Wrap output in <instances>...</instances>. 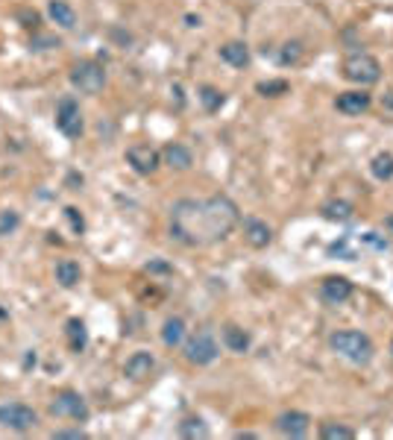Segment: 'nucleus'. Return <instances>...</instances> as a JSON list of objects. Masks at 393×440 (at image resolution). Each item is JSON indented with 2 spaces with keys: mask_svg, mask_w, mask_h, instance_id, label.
Here are the masks:
<instances>
[{
  "mask_svg": "<svg viewBox=\"0 0 393 440\" xmlns=\"http://www.w3.org/2000/svg\"><path fill=\"white\" fill-rule=\"evenodd\" d=\"M343 77L349 82H358V85H373L382 80V65H378V59L370 53H352L343 59Z\"/></svg>",
  "mask_w": 393,
  "mask_h": 440,
  "instance_id": "nucleus-4",
  "label": "nucleus"
},
{
  "mask_svg": "<svg viewBox=\"0 0 393 440\" xmlns=\"http://www.w3.org/2000/svg\"><path fill=\"white\" fill-rule=\"evenodd\" d=\"M153 370H156V358L150 356V352H135V356H129L127 364H124V376L132 378V382L150 378Z\"/></svg>",
  "mask_w": 393,
  "mask_h": 440,
  "instance_id": "nucleus-14",
  "label": "nucleus"
},
{
  "mask_svg": "<svg viewBox=\"0 0 393 440\" xmlns=\"http://www.w3.org/2000/svg\"><path fill=\"white\" fill-rule=\"evenodd\" d=\"M382 106H387V109H393V91H387V97L382 100Z\"/></svg>",
  "mask_w": 393,
  "mask_h": 440,
  "instance_id": "nucleus-37",
  "label": "nucleus"
},
{
  "mask_svg": "<svg viewBox=\"0 0 393 440\" xmlns=\"http://www.w3.org/2000/svg\"><path fill=\"white\" fill-rule=\"evenodd\" d=\"M51 437H53V440H85L89 434H85L82 429H56Z\"/></svg>",
  "mask_w": 393,
  "mask_h": 440,
  "instance_id": "nucleus-33",
  "label": "nucleus"
},
{
  "mask_svg": "<svg viewBox=\"0 0 393 440\" xmlns=\"http://www.w3.org/2000/svg\"><path fill=\"white\" fill-rule=\"evenodd\" d=\"M71 85L77 89L80 94H100L106 89V68L94 59H82L71 68Z\"/></svg>",
  "mask_w": 393,
  "mask_h": 440,
  "instance_id": "nucleus-3",
  "label": "nucleus"
},
{
  "mask_svg": "<svg viewBox=\"0 0 393 440\" xmlns=\"http://www.w3.org/2000/svg\"><path fill=\"white\" fill-rule=\"evenodd\" d=\"M162 340L165 347H179L185 340V320L182 317H167L162 326Z\"/></svg>",
  "mask_w": 393,
  "mask_h": 440,
  "instance_id": "nucleus-22",
  "label": "nucleus"
},
{
  "mask_svg": "<svg viewBox=\"0 0 393 440\" xmlns=\"http://www.w3.org/2000/svg\"><path fill=\"white\" fill-rule=\"evenodd\" d=\"M364 241L370 244V247H376V250H387V241L376 238V232H367V235H364Z\"/></svg>",
  "mask_w": 393,
  "mask_h": 440,
  "instance_id": "nucleus-35",
  "label": "nucleus"
},
{
  "mask_svg": "<svg viewBox=\"0 0 393 440\" xmlns=\"http://www.w3.org/2000/svg\"><path fill=\"white\" fill-rule=\"evenodd\" d=\"M51 414L53 417H62V420H73V423H85L91 417L89 402H85L82 394H77V390H59L51 402Z\"/></svg>",
  "mask_w": 393,
  "mask_h": 440,
  "instance_id": "nucleus-6",
  "label": "nucleus"
},
{
  "mask_svg": "<svg viewBox=\"0 0 393 440\" xmlns=\"http://www.w3.org/2000/svg\"><path fill=\"white\" fill-rule=\"evenodd\" d=\"M335 106H338V112H343V115H349V118H355V115H364L367 109L373 106V97L367 94V91H343L338 100H335Z\"/></svg>",
  "mask_w": 393,
  "mask_h": 440,
  "instance_id": "nucleus-12",
  "label": "nucleus"
},
{
  "mask_svg": "<svg viewBox=\"0 0 393 440\" xmlns=\"http://www.w3.org/2000/svg\"><path fill=\"white\" fill-rule=\"evenodd\" d=\"M385 229H387L390 235H393V214H387V217H385Z\"/></svg>",
  "mask_w": 393,
  "mask_h": 440,
  "instance_id": "nucleus-36",
  "label": "nucleus"
},
{
  "mask_svg": "<svg viewBox=\"0 0 393 440\" xmlns=\"http://www.w3.org/2000/svg\"><path fill=\"white\" fill-rule=\"evenodd\" d=\"M127 165L135 170L138 176H150L162 165V153L153 150L150 144H132L127 150Z\"/></svg>",
  "mask_w": 393,
  "mask_h": 440,
  "instance_id": "nucleus-9",
  "label": "nucleus"
},
{
  "mask_svg": "<svg viewBox=\"0 0 393 440\" xmlns=\"http://www.w3.org/2000/svg\"><path fill=\"white\" fill-rule=\"evenodd\" d=\"M370 174L378 179V182H387L393 179V153H376L373 162H370Z\"/></svg>",
  "mask_w": 393,
  "mask_h": 440,
  "instance_id": "nucleus-23",
  "label": "nucleus"
},
{
  "mask_svg": "<svg viewBox=\"0 0 393 440\" xmlns=\"http://www.w3.org/2000/svg\"><path fill=\"white\" fill-rule=\"evenodd\" d=\"M59 44H62V42L53 39V35H35V39L30 42L33 51H51V47H59Z\"/></svg>",
  "mask_w": 393,
  "mask_h": 440,
  "instance_id": "nucleus-32",
  "label": "nucleus"
},
{
  "mask_svg": "<svg viewBox=\"0 0 393 440\" xmlns=\"http://www.w3.org/2000/svg\"><path fill=\"white\" fill-rule=\"evenodd\" d=\"M220 59L232 68H247L250 65V47L244 42H226L220 47Z\"/></svg>",
  "mask_w": 393,
  "mask_h": 440,
  "instance_id": "nucleus-18",
  "label": "nucleus"
},
{
  "mask_svg": "<svg viewBox=\"0 0 393 440\" xmlns=\"http://www.w3.org/2000/svg\"><path fill=\"white\" fill-rule=\"evenodd\" d=\"M18 21H21V27H27V30H39V12L35 9H21L18 12Z\"/></svg>",
  "mask_w": 393,
  "mask_h": 440,
  "instance_id": "nucleus-31",
  "label": "nucleus"
},
{
  "mask_svg": "<svg viewBox=\"0 0 393 440\" xmlns=\"http://www.w3.org/2000/svg\"><path fill=\"white\" fill-rule=\"evenodd\" d=\"M147 273H174V267H170L167 262H162V259H153L150 264H147Z\"/></svg>",
  "mask_w": 393,
  "mask_h": 440,
  "instance_id": "nucleus-34",
  "label": "nucleus"
},
{
  "mask_svg": "<svg viewBox=\"0 0 393 440\" xmlns=\"http://www.w3.org/2000/svg\"><path fill=\"white\" fill-rule=\"evenodd\" d=\"M56 129L65 138H80L85 132V120H82V109L73 97H62L56 106Z\"/></svg>",
  "mask_w": 393,
  "mask_h": 440,
  "instance_id": "nucleus-8",
  "label": "nucleus"
},
{
  "mask_svg": "<svg viewBox=\"0 0 393 440\" xmlns=\"http://www.w3.org/2000/svg\"><path fill=\"white\" fill-rule=\"evenodd\" d=\"M65 217H68L71 229L77 232V235H82V232H85V220H82V214H80L77 205H68V209H65Z\"/></svg>",
  "mask_w": 393,
  "mask_h": 440,
  "instance_id": "nucleus-30",
  "label": "nucleus"
},
{
  "mask_svg": "<svg viewBox=\"0 0 393 440\" xmlns=\"http://www.w3.org/2000/svg\"><path fill=\"white\" fill-rule=\"evenodd\" d=\"M65 338H68L71 352H82L85 347H89V329H85V323L80 320V317H71V320L65 323Z\"/></svg>",
  "mask_w": 393,
  "mask_h": 440,
  "instance_id": "nucleus-19",
  "label": "nucleus"
},
{
  "mask_svg": "<svg viewBox=\"0 0 393 440\" xmlns=\"http://www.w3.org/2000/svg\"><path fill=\"white\" fill-rule=\"evenodd\" d=\"M320 434L326 440H352L355 437V432L349 429V425H338V423H326L320 429Z\"/></svg>",
  "mask_w": 393,
  "mask_h": 440,
  "instance_id": "nucleus-28",
  "label": "nucleus"
},
{
  "mask_svg": "<svg viewBox=\"0 0 393 440\" xmlns=\"http://www.w3.org/2000/svg\"><path fill=\"white\" fill-rule=\"evenodd\" d=\"M196 97H200V103H203V109H205L208 115L220 112V109H223V103H226V94L220 91V89H214V85H200Z\"/></svg>",
  "mask_w": 393,
  "mask_h": 440,
  "instance_id": "nucleus-21",
  "label": "nucleus"
},
{
  "mask_svg": "<svg viewBox=\"0 0 393 440\" xmlns=\"http://www.w3.org/2000/svg\"><path fill=\"white\" fill-rule=\"evenodd\" d=\"M302 59V44L300 42H285L279 51V65H297Z\"/></svg>",
  "mask_w": 393,
  "mask_h": 440,
  "instance_id": "nucleus-27",
  "label": "nucleus"
},
{
  "mask_svg": "<svg viewBox=\"0 0 393 440\" xmlns=\"http://www.w3.org/2000/svg\"><path fill=\"white\" fill-rule=\"evenodd\" d=\"M329 347L352 364H367L373 358V340L361 332H335L329 338Z\"/></svg>",
  "mask_w": 393,
  "mask_h": 440,
  "instance_id": "nucleus-2",
  "label": "nucleus"
},
{
  "mask_svg": "<svg viewBox=\"0 0 393 440\" xmlns=\"http://www.w3.org/2000/svg\"><path fill=\"white\" fill-rule=\"evenodd\" d=\"M323 217L326 220H349L352 217V205L349 203H343V200H331V203H326L323 205Z\"/></svg>",
  "mask_w": 393,
  "mask_h": 440,
  "instance_id": "nucleus-25",
  "label": "nucleus"
},
{
  "mask_svg": "<svg viewBox=\"0 0 393 440\" xmlns=\"http://www.w3.org/2000/svg\"><path fill=\"white\" fill-rule=\"evenodd\" d=\"M0 320H6V309H0Z\"/></svg>",
  "mask_w": 393,
  "mask_h": 440,
  "instance_id": "nucleus-38",
  "label": "nucleus"
},
{
  "mask_svg": "<svg viewBox=\"0 0 393 440\" xmlns=\"http://www.w3.org/2000/svg\"><path fill=\"white\" fill-rule=\"evenodd\" d=\"M0 425L24 434V432H33L35 425H39V414L30 405H24V402H3V405H0Z\"/></svg>",
  "mask_w": 393,
  "mask_h": 440,
  "instance_id": "nucleus-7",
  "label": "nucleus"
},
{
  "mask_svg": "<svg viewBox=\"0 0 393 440\" xmlns=\"http://www.w3.org/2000/svg\"><path fill=\"white\" fill-rule=\"evenodd\" d=\"M223 344H226L229 352H247V349H250V335L244 332L241 326L226 323V326H223Z\"/></svg>",
  "mask_w": 393,
  "mask_h": 440,
  "instance_id": "nucleus-20",
  "label": "nucleus"
},
{
  "mask_svg": "<svg viewBox=\"0 0 393 440\" xmlns=\"http://www.w3.org/2000/svg\"><path fill=\"white\" fill-rule=\"evenodd\" d=\"M18 226H21V214L18 212H12V209L0 212V238L9 235V232H15Z\"/></svg>",
  "mask_w": 393,
  "mask_h": 440,
  "instance_id": "nucleus-29",
  "label": "nucleus"
},
{
  "mask_svg": "<svg viewBox=\"0 0 393 440\" xmlns=\"http://www.w3.org/2000/svg\"><path fill=\"white\" fill-rule=\"evenodd\" d=\"M244 238H247L250 247L264 250L270 241H273V229H270L264 220L259 217H244Z\"/></svg>",
  "mask_w": 393,
  "mask_h": 440,
  "instance_id": "nucleus-13",
  "label": "nucleus"
},
{
  "mask_svg": "<svg viewBox=\"0 0 393 440\" xmlns=\"http://www.w3.org/2000/svg\"><path fill=\"white\" fill-rule=\"evenodd\" d=\"M255 91H259L262 97H282V94L291 91V85L285 80H264V82L255 85Z\"/></svg>",
  "mask_w": 393,
  "mask_h": 440,
  "instance_id": "nucleus-26",
  "label": "nucleus"
},
{
  "mask_svg": "<svg viewBox=\"0 0 393 440\" xmlns=\"http://www.w3.org/2000/svg\"><path fill=\"white\" fill-rule=\"evenodd\" d=\"M56 282L62 285V288H77L82 282V267L73 262V259H62V262H56Z\"/></svg>",
  "mask_w": 393,
  "mask_h": 440,
  "instance_id": "nucleus-17",
  "label": "nucleus"
},
{
  "mask_svg": "<svg viewBox=\"0 0 393 440\" xmlns=\"http://www.w3.org/2000/svg\"><path fill=\"white\" fill-rule=\"evenodd\" d=\"M162 158H165V165H167V167H174V170H188V167L194 165V153H191V147L179 144V141L167 144L165 150H162Z\"/></svg>",
  "mask_w": 393,
  "mask_h": 440,
  "instance_id": "nucleus-15",
  "label": "nucleus"
},
{
  "mask_svg": "<svg viewBox=\"0 0 393 440\" xmlns=\"http://www.w3.org/2000/svg\"><path fill=\"white\" fill-rule=\"evenodd\" d=\"M47 15H51V21L62 30L77 27V12H73V6L68 3V0H51V3H47Z\"/></svg>",
  "mask_w": 393,
  "mask_h": 440,
  "instance_id": "nucleus-16",
  "label": "nucleus"
},
{
  "mask_svg": "<svg viewBox=\"0 0 393 440\" xmlns=\"http://www.w3.org/2000/svg\"><path fill=\"white\" fill-rule=\"evenodd\" d=\"M320 297L329 305L347 302L352 297V282H349V279H343V276H329V279H323V285H320Z\"/></svg>",
  "mask_w": 393,
  "mask_h": 440,
  "instance_id": "nucleus-11",
  "label": "nucleus"
},
{
  "mask_svg": "<svg viewBox=\"0 0 393 440\" xmlns=\"http://www.w3.org/2000/svg\"><path fill=\"white\" fill-rule=\"evenodd\" d=\"M241 223V212L226 194L205 200H179L170 209V238L185 247H208L229 238Z\"/></svg>",
  "mask_w": 393,
  "mask_h": 440,
  "instance_id": "nucleus-1",
  "label": "nucleus"
},
{
  "mask_svg": "<svg viewBox=\"0 0 393 440\" xmlns=\"http://www.w3.org/2000/svg\"><path fill=\"white\" fill-rule=\"evenodd\" d=\"M179 434L188 440H203V437H208V425L203 417H185L179 423Z\"/></svg>",
  "mask_w": 393,
  "mask_h": 440,
  "instance_id": "nucleus-24",
  "label": "nucleus"
},
{
  "mask_svg": "<svg viewBox=\"0 0 393 440\" xmlns=\"http://www.w3.org/2000/svg\"><path fill=\"white\" fill-rule=\"evenodd\" d=\"M220 356V344L214 340V335L208 329H196V332L185 340V361L196 364V367H208L214 364Z\"/></svg>",
  "mask_w": 393,
  "mask_h": 440,
  "instance_id": "nucleus-5",
  "label": "nucleus"
},
{
  "mask_svg": "<svg viewBox=\"0 0 393 440\" xmlns=\"http://www.w3.org/2000/svg\"><path fill=\"white\" fill-rule=\"evenodd\" d=\"M276 429L285 437H305L309 429H311V417H309V414H302V411H285V414H279Z\"/></svg>",
  "mask_w": 393,
  "mask_h": 440,
  "instance_id": "nucleus-10",
  "label": "nucleus"
}]
</instances>
